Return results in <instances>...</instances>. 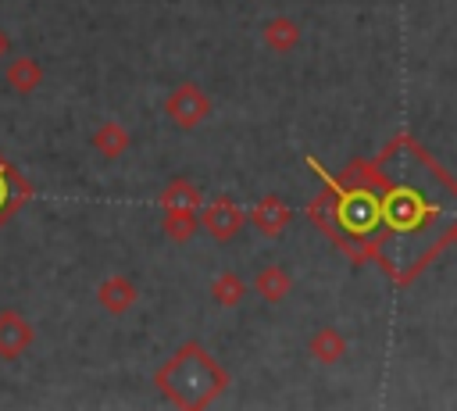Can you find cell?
Listing matches in <instances>:
<instances>
[{
  "label": "cell",
  "mask_w": 457,
  "mask_h": 411,
  "mask_svg": "<svg viewBox=\"0 0 457 411\" xmlns=\"http://www.w3.org/2000/svg\"><path fill=\"white\" fill-rule=\"evenodd\" d=\"M211 96H207V89H200L196 82H179L168 96H164V114L179 125V129H196V125H204L207 118H211Z\"/></svg>",
  "instance_id": "cell-1"
},
{
  "label": "cell",
  "mask_w": 457,
  "mask_h": 411,
  "mask_svg": "<svg viewBox=\"0 0 457 411\" xmlns=\"http://www.w3.org/2000/svg\"><path fill=\"white\" fill-rule=\"evenodd\" d=\"M200 225L218 239V243H228V239H236L239 232H243V225H246V211L232 200V197H214V200H207L204 204V211H200Z\"/></svg>",
  "instance_id": "cell-2"
},
{
  "label": "cell",
  "mask_w": 457,
  "mask_h": 411,
  "mask_svg": "<svg viewBox=\"0 0 457 411\" xmlns=\"http://www.w3.org/2000/svg\"><path fill=\"white\" fill-rule=\"evenodd\" d=\"M36 340V329L18 311H0V361H18Z\"/></svg>",
  "instance_id": "cell-3"
},
{
  "label": "cell",
  "mask_w": 457,
  "mask_h": 411,
  "mask_svg": "<svg viewBox=\"0 0 457 411\" xmlns=\"http://www.w3.org/2000/svg\"><path fill=\"white\" fill-rule=\"evenodd\" d=\"M289 218H293V211H289V204L282 200V197H275V193H268V197H261L250 211H246V222L261 232V236H278L286 225H289Z\"/></svg>",
  "instance_id": "cell-4"
},
{
  "label": "cell",
  "mask_w": 457,
  "mask_h": 411,
  "mask_svg": "<svg viewBox=\"0 0 457 411\" xmlns=\"http://www.w3.org/2000/svg\"><path fill=\"white\" fill-rule=\"evenodd\" d=\"M139 300V289H136V282L129 279V275H121V272H114V275H107L100 286H96V304L107 311V315H125V311H132V304Z\"/></svg>",
  "instance_id": "cell-5"
},
{
  "label": "cell",
  "mask_w": 457,
  "mask_h": 411,
  "mask_svg": "<svg viewBox=\"0 0 457 411\" xmlns=\"http://www.w3.org/2000/svg\"><path fill=\"white\" fill-rule=\"evenodd\" d=\"M43 79H46L43 64H39L36 57H29V54L14 57V61L4 68V82H7V89H11V93H18V96L36 93V89L43 86Z\"/></svg>",
  "instance_id": "cell-6"
},
{
  "label": "cell",
  "mask_w": 457,
  "mask_h": 411,
  "mask_svg": "<svg viewBox=\"0 0 457 411\" xmlns=\"http://www.w3.org/2000/svg\"><path fill=\"white\" fill-rule=\"evenodd\" d=\"M300 25L289 18V14H275V18H268L264 25H261V43L268 46V50H275V54H289V50H296L300 46Z\"/></svg>",
  "instance_id": "cell-7"
},
{
  "label": "cell",
  "mask_w": 457,
  "mask_h": 411,
  "mask_svg": "<svg viewBox=\"0 0 457 411\" xmlns=\"http://www.w3.org/2000/svg\"><path fill=\"white\" fill-rule=\"evenodd\" d=\"M89 147H93L100 157H107V161H118V157H125V154H129V147H132V136H129V129H125L121 122H104V125H96V129H93V136H89Z\"/></svg>",
  "instance_id": "cell-8"
},
{
  "label": "cell",
  "mask_w": 457,
  "mask_h": 411,
  "mask_svg": "<svg viewBox=\"0 0 457 411\" xmlns=\"http://www.w3.org/2000/svg\"><path fill=\"white\" fill-rule=\"evenodd\" d=\"M253 293H257L264 304H282V300L293 293V275H289L282 264H264V268H257V275H253Z\"/></svg>",
  "instance_id": "cell-9"
},
{
  "label": "cell",
  "mask_w": 457,
  "mask_h": 411,
  "mask_svg": "<svg viewBox=\"0 0 457 411\" xmlns=\"http://www.w3.org/2000/svg\"><path fill=\"white\" fill-rule=\"evenodd\" d=\"M157 204H161V211H200V186L189 182L186 175H175L161 186Z\"/></svg>",
  "instance_id": "cell-10"
},
{
  "label": "cell",
  "mask_w": 457,
  "mask_h": 411,
  "mask_svg": "<svg viewBox=\"0 0 457 411\" xmlns=\"http://www.w3.org/2000/svg\"><path fill=\"white\" fill-rule=\"evenodd\" d=\"M307 354H311L318 365H336V361L346 357V336H343L339 329H332V325H321V329L311 332Z\"/></svg>",
  "instance_id": "cell-11"
},
{
  "label": "cell",
  "mask_w": 457,
  "mask_h": 411,
  "mask_svg": "<svg viewBox=\"0 0 457 411\" xmlns=\"http://www.w3.org/2000/svg\"><path fill=\"white\" fill-rule=\"evenodd\" d=\"M200 229V214L196 211H164L161 214V232L171 243H189Z\"/></svg>",
  "instance_id": "cell-12"
},
{
  "label": "cell",
  "mask_w": 457,
  "mask_h": 411,
  "mask_svg": "<svg viewBox=\"0 0 457 411\" xmlns=\"http://www.w3.org/2000/svg\"><path fill=\"white\" fill-rule=\"evenodd\" d=\"M246 297V282L236 275V272H218L211 279V300L218 307H239Z\"/></svg>",
  "instance_id": "cell-13"
},
{
  "label": "cell",
  "mask_w": 457,
  "mask_h": 411,
  "mask_svg": "<svg viewBox=\"0 0 457 411\" xmlns=\"http://www.w3.org/2000/svg\"><path fill=\"white\" fill-rule=\"evenodd\" d=\"M7 50H11V39H7V32H4V29H0V57H4V54H7Z\"/></svg>",
  "instance_id": "cell-14"
}]
</instances>
